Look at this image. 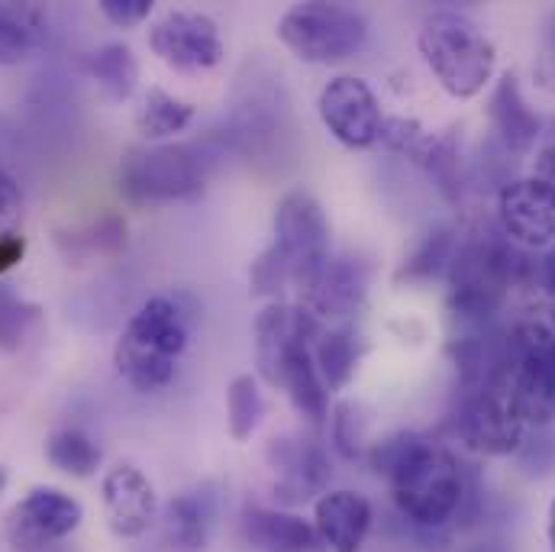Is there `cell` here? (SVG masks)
<instances>
[{
	"label": "cell",
	"mask_w": 555,
	"mask_h": 552,
	"mask_svg": "<svg viewBox=\"0 0 555 552\" xmlns=\"http://www.w3.org/2000/svg\"><path fill=\"white\" fill-rule=\"evenodd\" d=\"M214 495L207 488L184 491L165 504V537L178 552H201L210 540L214 527Z\"/></svg>",
	"instance_id": "7402d4cb"
},
{
	"label": "cell",
	"mask_w": 555,
	"mask_h": 552,
	"mask_svg": "<svg viewBox=\"0 0 555 552\" xmlns=\"http://www.w3.org/2000/svg\"><path fill=\"white\" fill-rule=\"evenodd\" d=\"M372 269L356 256H330L304 291V307L317 317L346 320L362 310Z\"/></svg>",
	"instance_id": "2e32d148"
},
{
	"label": "cell",
	"mask_w": 555,
	"mask_h": 552,
	"mask_svg": "<svg viewBox=\"0 0 555 552\" xmlns=\"http://www.w3.org/2000/svg\"><path fill=\"white\" fill-rule=\"evenodd\" d=\"M533 178H537V181H543V184L553 191V197H555V142L540 152V158H537V175H533Z\"/></svg>",
	"instance_id": "8d00e7d4"
},
{
	"label": "cell",
	"mask_w": 555,
	"mask_h": 552,
	"mask_svg": "<svg viewBox=\"0 0 555 552\" xmlns=\"http://www.w3.org/2000/svg\"><path fill=\"white\" fill-rule=\"evenodd\" d=\"M7 485H10V472H7V465L0 462V495L7 491Z\"/></svg>",
	"instance_id": "ab89813d"
},
{
	"label": "cell",
	"mask_w": 555,
	"mask_h": 552,
	"mask_svg": "<svg viewBox=\"0 0 555 552\" xmlns=\"http://www.w3.org/2000/svg\"><path fill=\"white\" fill-rule=\"evenodd\" d=\"M210 155L197 142L133 145L120 158V191L133 204L191 201L204 191Z\"/></svg>",
	"instance_id": "52a82bcc"
},
{
	"label": "cell",
	"mask_w": 555,
	"mask_h": 552,
	"mask_svg": "<svg viewBox=\"0 0 555 552\" xmlns=\"http://www.w3.org/2000/svg\"><path fill=\"white\" fill-rule=\"evenodd\" d=\"M320 333H323L320 317L310 313L304 304H284V300L269 304L256 320V365H259V375L272 385L281 359L294 346H313Z\"/></svg>",
	"instance_id": "5bb4252c"
},
{
	"label": "cell",
	"mask_w": 555,
	"mask_h": 552,
	"mask_svg": "<svg viewBox=\"0 0 555 552\" xmlns=\"http://www.w3.org/2000/svg\"><path fill=\"white\" fill-rule=\"evenodd\" d=\"M372 468L391 485L398 511L416 527H446L465 501L459 459L423 433H398L378 442Z\"/></svg>",
	"instance_id": "6da1fadb"
},
{
	"label": "cell",
	"mask_w": 555,
	"mask_h": 552,
	"mask_svg": "<svg viewBox=\"0 0 555 552\" xmlns=\"http://www.w3.org/2000/svg\"><path fill=\"white\" fill-rule=\"evenodd\" d=\"M46 459L65 472V475H75V478H91L98 468H101V446L85 433V429H75V426H65V429H55L46 442Z\"/></svg>",
	"instance_id": "4316f807"
},
{
	"label": "cell",
	"mask_w": 555,
	"mask_h": 552,
	"mask_svg": "<svg viewBox=\"0 0 555 552\" xmlns=\"http://www.w3.org/2000/svg\"><path fill=\"white\" fill-rule=\"evenodd\" d=\"M98 7H101L107 23H114L120 29H130V26H139L142 20H149L155 3L152 0H101Z\"/></svg>",
	"instance_id": "e575fe53"
},
{
	"label": "cell",
	"mask_w": 555,
	"mask_h": 552,
	"mask_svg": "<svg viewBox=\"0 0 555 552\" xmlns=\"http://www.w3.org/2000/svg\"><path fill=\"white\" fill-rule=\"evenodd\" d=\"M533 78L540 88L555 94V10L543 16L540 26V42H537V59H533Z\"/></svg>",
	"instance_id": "1f68e13d"
},
{
	"label": "cell",
	"mask_w": 555,
	"mask_h": 552,
	"mask_svg": "<svg viewBox=\"0 0 555 552\" xmlns=\"http://www.w3.org/2000/svg\"><path fill=\"white\" fill-rule=\"evenodd\" d=\"M488 117H491V127L501 139V145L507 152H530L537 145V139L543 133V120L540 114L527 104L517 78L507 72L494 91H491V104H488Z\"/></svg>",
	"instance_id": "d6986e66"
},
{
	"label": "cell",
	"mask_w": 555,
	"mask_h": 552,
	"mask_svg": "<svg viewBox=\"0 0 555 552\" xmlns=\"http://www.w3.org/2000/svg\"><path fill=\"white\" fill-rule=\"evenodd\" d=\"M330 259V220L323 204L304 191H287L275 207V243L253 262V291L281 294L297 287L300 294Z\"/></svg>",
	"instance_id": "7a4b0ae2"
},
{
	"label": "cell",
	"mask_w": 555,
	"mask_h": 552,
	"mask_svg": "<svg viewBox=\"0 0 555 552\" xmlns=\"http://www.w3.org/2000/svg\"><path fill=\"white\" fill-rule=\"evenodd\" d=\"M543 287H546V294L555 300V246L553 253L546 256V262H543Z\"/></svg>",
	"instance_id": "74e56055"
},
{
	"label": "cell",
	"mask_w": 555,
	"mask_h": 552,
	"mask_svg": "<svg viewBox=\"0 0 555 552\" xmlns=\"http://www.w3.org/2000/svg\"><path fill=\"white\" fill-rule=\"evenodd\" d=\"M501 233L520 246H546L555 240V197L537 178H517L498 197Z\"/></svg>",
	"instance_id": "4fadbf2b"
},
{
	"label": "cell",
	"mask_w": 555,
	"mask_h": 552,
	"mask_svg": "<svg viewBox=\"0 0 555 552\" xmlns=\"http://www.w3.org/2000/svg\"><path fill=\"white\" fill-rule=\"evenodd\" d=\"M191 343V313L168 294L149 297L117 339L114 362L130 388L162 391L178 375V359Z\"/></svg>",
	"instance_id": "277c9868"
},
{
	"label": "cell",
	"mask_w": 555,
	"mask_h": 552,
	"mask_svg": "<svg viewBox=\"0 0 555 552\" xmlns=\"http://www.w3.org/2000/svg\"><path fill=\"white\" fill-rule=\"evenodd\" d=\"M333 442L346 459L359 455V442H362V429H359V414L352 405H339L333 411Z\"/></svg>",
	"instance_id": "836d02e7"
},
{
	"label": "cell",
	"mask_w": 555,
	"mask_h": 552,
	"mask_svg": "<svg viewBox=\"0 0 555 552\" xmlns=\"http://www.w3.org/2000/svg\"><path fill=\"white\" fill-rule=\"evenodd\" d=\"M278 39L310 65H333L352 59L369 42V20L346 3H294L278 20Z\"/></svg>",
	"instance_id": "ba28073f"
},
{
	"label": "cell",
	"mask_w": 555,
	"mask_h": 552,
	"mask_svg": "<svg viewBox=\"0 0 555 552\" xmlns=\"http://www.w3.org/2000/svg\"><path fill=\"white\" fill-rule=\"evenodd\" d=\"M266 416V398L256 375H236L227 388V423L236 442H246Z\"/></svg>",
	"instance_id": "f1b7e54d"
},
{
	"label": "cell",
	"mask_w": 555,
	"mask_h": 552,
	"mask_svg": "<svg viewBox=\"0 0 555 552\" xmlns=\"http://www.w3.org/2000/svg\"><path fill=\"white\" fill-rule=\"evenodd\" d=\"M26 253V240L23 236H10V240H0V275L10 272Z\"/></svg>",
	"instance_id": "d590c367"
},
{
	"label": "cell",
	"mask_w": 555,
	"mask_h": 552,
	"mask_svg": "<svg viewBox=\"0 0 555 552\" xmlns=\"http://www.w3.org/2000/svg\"><path fill=\"white\" fill-rule=\"evenodd\" d=\"M39 326V307L0 284V349L16 352Z\"/></svg>",
	"instance_id": "4dcf8cb0"
},
{
	"label": "cell",
	"mask_w": 555,
	"mask_h": 552,
	"mask_svg": "<svg viewBox=\"0 0 555 552\" xmlns=\"http://www.w3.org/2000/svg\"><path fill=\"white\" fill-rule=\"evenodd\" d=\"M243 534L256 550L266 552H323L317 530L297 517L272 508H249L243 514Z\"/></svg>",
	"instance_id": "44dd1931"
},
{
	"label": "cell",
	"mask_w": 555,
	"mask_h": 552,
	"mask_svg": "<svg viewBox=\"0 0 555 552\" xmlns=\"http://www.w3.org/2000/svg\"><path fill=\"white\" fill-rule=\"evenodd\" d=\"M194 114L197 111L191 101L175 98L165 88H149L142 98V107L137 111V127L149 142H158V139H168L175 133H184L191 127Z\"/></svg>",
	"instance_id": "484cf974"
},
{
	"label": "cell",
	"mask_w": 555,
	"mask_h": 552,
	"mask_svg": "<svg viewBox=\"0 0 555 552\" xmlns=\"http://www.w3.org/2000/svg\"><path fill=\"white\" fill-rule=\"evenodd\" d=\"M416 46L442 91L459 101L481 94L498 65L494 42L485 36V29H478V23L465 13L452 10L433 13L420 29Z\"/></svg>",
	"instance_id": "8992f818"
},
{
	"label": "cell",
	"mask_w": 555,
	"mask_h": 552,
	"mask_svg": "<svg viewBox=\"0 0 555 552\" xmlns=\"http://www.w3.org/2000/svg\"><path fill=\"white\" fill-rule=\"evenodd\" d=\"M375 511L359 491H323L313 508V530L326 552H362Z\"/></svg>",
	"instance_id": "ac0fdd59"
},
{
	"label": "cell",
	"mask_w": 555,
	"mask_h": 552,
	"mask_svg": "<svg viewBox=\"0 0 555 552\" xmlns=\"http://www.w3.org/2000/svg\"><path fill=\"white\" fill-rule=\"evenodd\" d=\"M107 524L117 537L137 540L155 521V488L137 465H114L101 485Z\"/></svg>",
	"instance_id": "e0dca14e"
},
{
	"label": "cell",
	"mask_w": 555,
	"mask_h": 552,
	"mask_svg": "<svg viewBox=\"0 0 555 552\" xmlns=\"http://www.w3.org/2000/svg\"><path fill=\"white\" fill-rule=\"evenodd\" d=\"M85 68L111 101L124 104L133 98L139 85V59L127 42H107V46L94 49L88 55Z\"/></svg>",
	"instance_id": "cb8c5ba5"
},
{
	"label": "cell",
	"mask_w": 555,
	"mask_h": 552,
	"mask_svg": "<svg viewBox=\"0 0 555 552\" xmlns=\"http://www.w3.org/2000/svg\"><path fill=\"white\" fill-rule=\"evenodd\" d=\"M550 547H553L555 552V501L553 508H550Z\"/></svg>",
	"instance_id": "f35d334b"
},
{
	"label": "cell",
	"mask_w": 555,
	"mask_h": 552,
	"mask_svg": "<svg viewBox=\"0 0 555 552\" xmlns=\"http://www.w3.org/2000/svg\"><path fill=\"white\" fill-rule=\"evenodd\" d=\"M320 120L323 127L339 139L346 149H369L382 137V104L375 98V91L352 75H339L333 78L317 101Z\"/></svg>",
	"instance_id": "7c38bea8"
},
{
	"label": "cell",
	"mask_w": 555,
	"mask_h": 552,
	"mask_svg": "<svg viewBox=\"0 0 555 552\" xmlns=\"http://www.w3.org/2000/svg\"><path fill=\"white\" fill-rule=\"evenodd\" d=\"M85 521V508L62 488H33L7 517V543L16 552H46L72 537Z\"/></svg>",
	"instance_id": "30bf717a"
},
{
	"label": "cell",
	"mask_w": 555,
	"mask_h": 552,
	"mask_svg": "<svg viewBox=\"0 0 555 552\" xmlns=\"http://www.w3.org/2000/svg\"><path fill=\"white\" fill-rule=\"evenodd\" d=\"M275 388L287 391L291 405L297 408V414L304 416L307 423L320 426L326 414H330V391L317 372V362H313V346H294L281 365H278Z\"/></svg>",
	"instance_id": "ffe728a7"
},
{
	"label": "cell",
	"mask_w": 555,
	"mask_h": 552,
	"mask_svg": "<svg viewBox=\"0 0 555 552\" xmlns=\"http://www.w3.org/2000/svg\"><path fill=\"white\" fill-rule=\"evenodd\" d=\"M517 249L494 227H475L459 240L449 266V313L472 333L488 330L517 278Z\"/></svg>",
	"instance_id": "3957f363"
},
{
	"label": "cell",
	"mask_w": 555,
	"mask_h": 552,
	"mask_svg": "<svg viewBox=\"0 0 555 552\" xmlns=\"http://www.w3.org/2000/svg\"><path fill=\"white\" fill-rule=\"evenodd\" d=\"M269 462L275 468V491L281 501H307L330 482L326 449L313 436H278L269 442Z\"/></svg>",
	"instance_id": "9a60e30c"
},
{
	"label": "cell",
	"mask_w": 555,
	"mask_h": 552,
	"mask_svg": "<svg viewBox=\"0 0 555 552\" xmlns=\"http://www.w3.org/2000/svg\"><path fill=\"white\" fill-rule=\"evenodd\" d=\"M149 46L168 68L184 75L210 72L227 55L217 23L197 10H171L155 20L149 29Z\"/></svg>",
	"instance_id": "8fae6325"
},
{
	"label": "cell",
	"mask_w": 555,
	"mask_h": 552,
	"mask_svg": "<svg viewBox=\"0 0 555 552\" xmlns=\"http://www.w3.org/2000/svg\"><path fill=\"white\" fill-rule=\"evenodd\" d=\"M359 356H362V343H359V333L352 326H333V330H323L317 336L313 362H317V372H320L330 395L343 391L352 382Z\"/></svg>",
	"instance_id": "603a6c76"
},
{
	"label": "cell",
	"mask_w": 555,
	"mask_h": 552,
	"mask_svg": "<svg viewBox=\"0 0 555 552\" xmlns=\"http://www.w3.org/2000/svg\"><path fill=\"white\" fill-rule=\"evenodd\" d=\"M20 217H23V194L16 178L0 165V240L20 236Z\"/></svg>",
	"instance_id": "d6a6232c"
},
{
	"label": "cell",
	"mask_w": 555,
	"mask_h": 552,
	"mask_svg": "<svg viewBox=\"0 0 555 552\" xmlns=\"http://www.w3.org/2000/svg\"><path fill=\"white\" fill-rule=\"evenodd\" d=\"M42 42V13L33 3H0V65L26 62Z\"/></svg>",
	"instance_id": "d4e9b609"
},
{
	"label": "cell",
	"mask_w": 555,
	"mask_h": 552,
	"mask_svg": "<svg viewBox=\"0 0 555 552\" xmlns=\"http://www.w3.org/2000/svg\"><path fill=\"white\" fill-rule=\"evenodd\" d=\"M501 375L524 423H555V310L530 313L504 333Z\"/></svg>",
	"instance_id": "5b68a950"
},
{
	"label": "cell",
	"mask_w": 555,
	"mask_h": 552,
	"mask_svg": "<svg viewBox=\"0 0 555 552\" xmlns=\"http://www.w3.org/2000/svg\"><path fill=\"white\" fill-rule=\"evenodd\" d=\"M59 246L68 253V259H81V256H114L127 246V220L124 217H101L94 220L91 227L78 230V233H68V236H59Z\"/></svg>",
	"instance_id": "f546056e"
},
{
	"label": "cell",
	"mask_w": 555,
	"mask_h": 552,
	"mask_svg": "<svg viewBox=\"0 0 555 552\" xmlns=\"http://www.w3.org/2000/svg\"><path fill=\"white\" fill-rule=\"evenodd\" d=\"M452 426L455 436L481 455H511L524 446L527 423L504 385L501 369L491 378L462 388Z\"/></svg>",
	"instance_id": "9c48e42d"
},
{
	"label": "cell",
	"mask_w": 555,
	"mask_h": 552,
	"mask_svg": "<svg viewBox=\"0 0 555 552\" xmlns=\"http://www.w3.org/2000/svg\"><path fill=\"white\" fill-rule=\"evenodd\" d=\"M455 246H459V240H455L452 227H436V230H429V233L416 243L414 253L408 256V262H404L398 281H433V278L442 275V272H449L452 256H455Z\"/></svg>",
	"instance_id": "83f0119b"
}]
</instances>
